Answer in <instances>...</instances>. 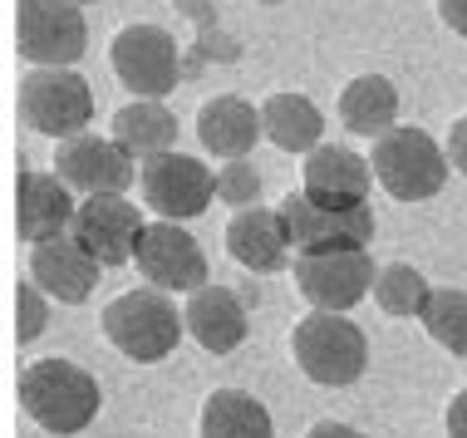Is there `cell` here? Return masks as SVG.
<instances>
[{"label":"cell","instance_id":"cell-23","mask_svg":"<svg viewBox=\"0 0 467 438\" xmlns=\"http://www.w3.org/2000/svg\"><path fill=\"white\" fill-rule=\"evenodd\" d=\"M202 438H271V409L246 390H217L202 404Z\"/></svg>","mask_w":467,"mask_h":438},{"label":"cell","instance_id":"cell-13","mask_svg":"<svg viewBox=\"0 0 467 438\" xmlns=\"http://www.w3.org/2000/svg\"><path fill=\"white\" fill-rule=\"evenodd\" d=\"M74 236L89 252L99 266H123L138 252V236H143V212L133 203H123V193L109 197H84L79 217H74Z\"/></svg>","mask_w":467,"mask_h":438},{"label":"cell","instance_id":"cell-19","mask_svg":"<svg viewBox=\"0 0 467 438\" xmlns=\"http://www.w3.org/2000/svg\"><path fill=\"white\" fill-rule=\"evenodd\" d=\"M261 133H266L261 129V114L236 94H217V99H207V104L197 109V139L212 158H226V162L246 158Z\"/></svg>","mask_w":467,"mask_h":438},{"label":"cell","instance_id":"cell-17","mask_svg":"<svg viewBox=\"0 0 467 438\" xmlns=\"http://www.w3.org/2000/svg\"><path fill=\"white\" fill-rule=\"evenodd\" d=\"M226 252L242 261L246 271L266 276V271H281L290 256V227L281 217V207H246L232 217L226 227Z\"/></svg>","mask_w":467,"mask_h":438},{"label":"cell","instance_id":"cell-21","mask_svg":"<svg viewBox=\"0 0 467 438\" xmlns=\"http://www.w3.org/2000/svg\"><path fill=\"white\" fill-rule=\"evenodd\" d=\"M261 129H266V139L275 148H285V153H315V148H320V133H325V119L306 94H271L266 104H261Z\"/></svg>","mask_w":467,"mask_h":438},{"label":"cell","instance_id":"cell-4","mask_svg":"<svg viewBox=\"0 0 467 438\" xmlns=\"http://www.w3.org/2000/svg\"><path fill=\"white\" fill-rule=\"evenodd\" d=\"M369 168L379 187L399 203H423L433 197L438 187L448 182V153L428 139L423 129H409V123H394L389 133L374 139V153H369Z\"/></svg>","mask_w":467,"mask_h":438},{"label":"cell","instance_id":"cell-30","mask_svg":"<svg viewBox=\"0 0 467 438\" xmlns=\"http://www.w3.org/2000/svg\"><path fill=\"white\" fill-rule=\"evenodd\" d=\"M438 16H443L448 30L467 35V0H438Z\"/></svg>","mask_w":467,"mask_h":438},{"label":"cell","instance_id":"cell-6","mask_svg":"<svg viewBox=\"0 0 467 438\" xmlns=\"http://www.w3.org/2000/svg\"><path fill=\"white\" fill-rule=\"evenodd\" d=\"M20 114L35 133L49 139H79L84 123L94 119V94L89 79L74 69H30L20 84Z\"/></svg>","mask_w":467,"mask_h":438},{"label":"cell","instance_id":"cell-5","mask_svg":"<svg viewBox=\"0 0 467 438\" xmlns=\"http://www.w3.org/2000/svg\"><path fill=\"white\" fill-rule=\"evenodd\" d=\"M16 49L35 69H69L89 49V25L74 0H16Z\"/></svg>","mask_w":467,"mask_h":438},{"label":"cell","instance_id":"cell-26","mask_svg":"<svg viewBox=\"0 0 467 438\" xmlns=\"http://www.w3.org/2000/svg\"><path fill=\"white\" fill-rule=\"evenodd\" d=\"M217 197L222 203H232V207H251L261 197V172L251 168L246 158H236V162H222V172H217Z\"/></svg>","mask_w":467,"mask_h":438},{"label":"cell","instance_id":"cell-9","mask_svg":"<svg viewBox=\"0 0 467 438\" xmlns=\"http://www.w3.org/2000/svg\"><path fill=\"white\" fill-rule=\"evenodd\" d=\"M281 217L290 227V246L300 256L306 252H369V242H374V212L369 207L335 212V207H320L315 197H306L300 187L281 203Z\"/></svg>","mask_w":467,"mask_h":438},{"label":"cell","instance_id":"cell-1","mask_svg":"<svg viewBox=\"0 0 467 438\" xmlns=\"http://www.w3.org/2000/svg\"><path fill=\"white\" fill-rule=\"evenodd\" d=\"M20 404L25 414L40 423L45 433H79L89 429L104 394H99V380L89 370H79L74 360H35L30 370L20 374Z\"/></svg>","mask_w":467,"mask_h":438},{"label":"cell","instance_id":"cell-15","mask_svg":"<svg viewBox=\"0 0 467 438\" xmlns=\"http://www.w3.org/2000/svg\"><path fill=\"white\" fill-rule=\"evenodd\" d=\"M369 182H374L369 158L349 153V148L320 143L315 153H306V182H300V193L315 197L320 207H335V212L369 207Z\"/></svg>","mask_w":467,"mask_h":438},{"label":"cell","instance_id":"cell-20","mask_svg":"<svg viewBox=\"0 0 467 438\" xmlns=\"http://www.w3.org/2000/svg\"><path fill=\"white\" fill-rule=\"evenodd\" d=\"M339 119H345L349 133H364V139H379V133L394 129L399 119V89L384 74H359L339 89Z\"/></svg>","mask_w":467,"mask_h":438},{"label":"cell","instance_id":"cell-32","mask_svg":"<svg viewBox=\"0 0 467 438\" xmlns=\"http://www.w3.org/2000/svg\"><path fill=\"white\" fill-rule=\"evenodd\" d=\"M261 5H275V0H261Z\"/></svg>","mask_w":467,"mask_h":438},{"label":"cell","instance_id":"cell-10","mask_svg":"<svg viewBox=\"0 0 467 438\" xmlns=\"http://www.w3.org/2000/svg\"><path fill=\"white\" fill-rule=\"evenodd\" d=\"M138 271L143 281H153L158 291H202L207 286V256H202L197 236L182 232V222H153L138 236Z\"/></svg>","mask_w":467,"mask_h":438},{"label":"cell","instance_id":"cell-27","mask_svg":"<svg viewBox=\"0 0 467 438\" xmlns=\"http://www.w3.org/2000/svg\"><path fill=\"white\" fill-rule=\"evenodd\" d=\"M45 330V291L35 281L16 286V340H35Z\"/></svg>","mask_w":467,"mask_h":438},{"label":"cell","instance_id":"cell-7","mask_svg":"<svg viewBox=\"0 0 467 438\" xmlns=\"http://www.w3.org/2000/svg\"><path fill=\"white\" fill-rule=\"evenodd\" d=\"M138 182H143V207L158 212V222H192L217 197V172L202 158H187V153L143 158Z\"/></svg>","mask_w":467,"mask_h":438},{"label":"cell","instance_id":"cell-12","mask_svg":"<svg viewBox=\"0 0 467 438\" xmlns=\"http://www.w3.org/2000/svg\"><path fill=\"white\" fill-rule=\"evenodd\" d=\"M49 162L69 182V193H84V197H109L133 182V153L119 139H99V133L65 139Z\"/></svg>","mask_w":467,"mask_h":438},{"label":"cell","instance_id":"cell-28","mask_svg":"<svg viewBox=\"0 0 467 438\" xmlns=\"http://www.w3.org/2000/svg\"><path fill=\"white\" fill-rule=\"evenodd\" d=\"M443 153H448V162H452L458 172H467V114H462V119L448 129V143H443Z\"/></svg>","mask_w":467,"mask_h":438},{"label":"cell","instance_id":"cell-2","mask_svg":"<svg viewBox=\"0 0 467 438\" xmlns=\"http://www.w3.org/2000/svg\"><path fill=\"white\" fill-rule=\"evenodd\" d=\"M104 340L119 349V355H129L133 365H158V360H168L172 349L182 340V310L168 300V291H158V286H143V291H123L113 296L104 306Z\"/></svg>","mask_w":467,"mask_h":438},{"label":"cell","instance_id":"cell-18","mask_svg":"<svg viewBox=\"0 0 467 438\" xmlns=\"http://www.w3.org/2000/svg\"><path fill=\"white\" fill-rule=\"evenodd\" d=\"M182 320H187V335L202 349H212V355H232L246 340V306L226 286H202V291H192Z\"/></svg>","mask_w":467,"mask_h":438},{"label":"cell","instance_id":"cell-14","mask_svg":"<svg viewBox=\"0 0 467 438\" xmlns=\"http://www.w3.org/2000/svg\"><path fill=\"white\" fill-rule=\"evenodd\" d=\"M74 217H79V203L69 197V182L59 172H20L16 182L20 242L40 246V242H55V236H69Z\"/></svg>","mask_w":467,"mask_h":438},{"label":"cell","instance_id":"cell-31","mask_svg":"<svg viewBox=\"0 0 467 438\" xmlns=\"http://www.w3.org/2000/svg\"><path fill=\"white\" fill-rule=\"evenodd\" d=\"M306 438H364L359 429H349V423H335V419H325V423H315V429Z\"/></svg>","mask_w":467,"mask_h":438},{"label":"cell","instance_id":"cell-11","mask_svg":"<svg viewBox=\"0 0 467 438\" xmlns=\"http://www.w3.org/2000/svg\"><path fill=\"white\" fill-rule=\"evenodd\" d=\"M369 252H306L296 256V286L315 310H349L374 291Z\"/></svg>","mask_w":467,"mask_h":438},{"label":"cell","instance_id":"cell-16","mask_svg":"<svg viewBox=\"0 0 467 438\" xmlns=\"http://www.w3.org/2000/svg\"><path fill=\"white\" fill-rule=\"evenodd\" d=\"M30 281L40 286L49 300H65V306H79L89 300L94 281H99V261L79 246V236H55V242H40L30 252Z\"/></svg>","mask_w":467,"mask_h":438},{"label":"cell","instance_id":"cell-29","mask_svg":"<svg viewBox=\"0 0 467 438\" xmlns=\"http://www.w3.org/2000/svg\"><path fill=\"white\" fill-rule=\"evenodd\" d=\"M448 438H467V390L448 399Z\"/></svg>","mask_w":467,"mask_h":438},{"label":"cell","instance_id":"cell-24","mask_svg":"<svg viewBox=\"0 0 467 438\" xmlns=\"http://www.w3.org/2000/svg\"><path fill=\"white\" fill-rule=\"evenodd\" d=\"M428 296H433V286L423 281L419 266H409V261H389V266H379L374 300H379V310H384V316H399V320L423 316Z\"/></svg>","mask_w":467,"mask_h":438},{"label":"cell","instance_id":"cell-3","mask_svg":"<svg viewBox=\"0 0 467 438\" xmlns=\"http://www.w3.org/2000/svg\"><path fill=\"white\" fill-rule=\"evenodd\" d=\"M290 355H296L306 380L325 384V390H339V384H355L364 374V365H369V340L339 310H310L290 330Z\"/></svg>","mask_w":467,"mask_h":438},{"label":"cell","instance_id":"cell-22","mask_svg":"<svg viewBox=\"0 0 467 438\" xmlns=\"http://www.w3.org/2000/svg\"><path fill=\"white\" fill-rule=\"evenodd\" d=\"M113 139L133 158H158V153H172V143H178V119L158 99H133L113 114Z\"/></svg>","mask_w":467,"mask_h":438},{"label":"cell","instance_id":"cell-25","mask_svg":"<svg viewBox=\"0 0 467 438\" xmlns=\"http://www.w3.org/2000/svg\"><path fill=\"white\" fill-rule=\"evenodd\" d=\"M423 330L433 335L448 355L467 360V291H452V286H438L423 306Z\"/></svg>","mask_w":467,"mask_h":438},{"label":"cell","instance_id":"cell-8","mask_svg":"<svg viewBox=\"0 0 467 438\" xmlns=\"http://www.w3.org/2000/svg\"><path fill=\"white\" fill-rule=\"evenodd\" d=\"M113 74L123 89L138 99H162L178 89L182 65H178V40L162 25H123L113 35Z\"/></svg>","mask_w":467,"mask_h":438},{"label":"cell","instance_id":"cell-33","mask_svg":"<svg viewBox=\"0 0 467 438\" xmlns=\"http://www.w3.org/2000/svg\"><path fill=\"white\" fill-rule=\"evenodd\" d=\"M74 5H79V0H74Z\"/></svg>","mask_w":467,"mask_h":438}]
</instances>
